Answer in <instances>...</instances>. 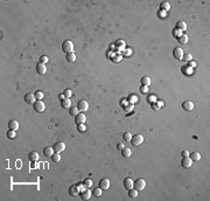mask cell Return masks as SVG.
<instances>
[{
    "label": "cell",
    "instance_id": "6da1fadb",
    "mask_svg": "<svg viewBox=\"0 0 210 201\" xmlns=\"http://www.w3.org/2000/svg\"><path fill=\"white\" fill-rule=\"evenodd\" d=\"M62 50H63L65 54L72 53V50H74V43H72L70 40H65V41L62 43Z\"/></svg>",
    "mask_w": 210,
    "mask_h": 201
},
{
    "label": "cell",
    "instance_id": "7a4b0ae2",
    "mask_svg": "<svg viewBox=\"0 0 210 201\" xmlns=\"http://www.w3.org/2000/svg\"><path fill=\"white\" fill-rule=\"evenodd\" d=\"M145 186H146V182H145V180L142 179V178H138L136 181L133 182V187L136 188L138 192H139V191H142V190H144Z\"/></svg>",
    "mask_w": 210,
    "mask_h": 201
},
{
    "label": "cell",
    "instance_id": "3957f363",
    "mask_svg": "<svg viewBox=\"0 0 210 201\" xmlns=\"http://www.w3.org/2000/svg\"><path fill=\"white\" fill-rule=\"evenodd\" d=\"M142 141H144V137L141 135H136L131 138V144L133 146H139L140 144H142Z\"/></svg>",
    "mask_w": 210,
    "mask_h": 201
},
{
    "label": "cell",
    "instance_id": "277c9868",
    "mask_svg": "<svg viewBox=\"0 0 210 201\" xmlns=\"http://www.w3.org/2000/svg\"><path fill=\"white\" fill-rule=\"evenodd\" d=\"M33 109L36 112H42L44 111V103L42 101H35L33 103Z\"/></svg>",
    "mask_w": 210,
    "mask_h": 201
},
{
    "label": "cell",
    "instance_id": "5b68a950",
    "mask_svg": "<svg viewBox=\"0 0 210 201\" xmlns=\"http://www.w3.org/2000/svg\"><path fill=\"white\" fill-rule=\"evenodd\" d=\"M64 149H65V144L63 143V141H57V143H55L54 145H52V150H54V152H62L64 151Z\"/></svg>",
    "mask_w": 210,
    "mask_h": 201
},
{
    "label": "cell",
    "instance_id": "8992f818",
    "mask_svg": "<svg viewBox=\"0 0 210 201\" xmlns=\"http://www.w3.org/2000/svg\"><path fill=\"white\" fill-rule=\"evenodd\" d=\"M85 119H86V117H85V115H84L83 112H80L78 115H76L75 116V123L76 124H84L85 123Z\"/></svg>",
    "mask_w": 210,
    "mask_h": 201
},
{
    "label": "cell",
    "instance_id": "52a82bcc",
    "mask_svg": "<svg viewBox=\"0 0 210 201\" xmlns=\"http://www.w3.org/2000/svg\"><path fill=\"white\" fill-rule=\"evenodd\" d=\"M98 185H99L98 187H100L102 190H109V187H110V180L108 178H103V179L99 180Z\"/></svg>",
    "mask_w": 210,
    "mask_h": 201
},
{
    "label": "cell",
    "instance_id": "ba28073f",
    "mask_svg": "<svg viewBox=\"0 0 210 201\" xmlns=\"http://www.w3.org/2000/svg\"><path fill=\"white\" fill-rule=\"evenodd\" d=\"M173 56H174L176 60H182V56H183V50L181 49L180 47L174 48L173 50Z\"/></svg>",
    "mask_w": 210,
    "mask_h": 201
},
{
    "label": "cell",
    "instance_id": "9c48e42d",
    "mask_svg": "<svg viewBox=\"0 0 210 201\" xmlns=\"http://www.w3.org/2000/svg\"><path fill=\"white\" fill-rule=\"evenodd\" d=\"M77 108H78V110L80 111H86L89 109V104H88L86 101L82 99V101H80V102L77 103Z\"/></svg>",
    "mask_w": 210,
    "mask_h": 201
},
{
    "label": "cell",
    "instance_id": "30bf717a",
    "mask_svg": "<svg viewBox=\"0 0 210 201\" xmlns=\"http://www.w3.org/2000/svg\"><path fill=\"white\" fill-rule=\"evenodd\" d=\"M68 193H69L70 195L75 196V195H77V194H80V188H78L77 185H71L69 187V190H68Z\"/></svg>",
    "mask_w": 210,
    "mask_h": 201
},
{
    "label": "cell",
    "instance_id": "8fae6325",
    "mask_svg": "<svg viewBox=\"0 0 210 201\" xmlns=\"http://www.w3.org/2000/svg\"><path fill=\"white\" fill-rule=\"evenodd\" d=\"M182 109L186 111H191L194 109V103L191 101H185L182 103Z\"/></svg>",
    "mask_w": 210,
    "mask_h": 201
},
{
    "label": "cell",
    "instance_id": "7c38bea8",
    "mask_svg": "<svg viewBox=\"0 0 210 201\" xmlns=\"http://www.w3.org/2000/svg\"><path fill=\"white\" fill-rule=\"evenodd\" d=\"M36 72L39 73V74H41V75L46 74V72H47L46 64H44V63H41V62H39V63L36 64Z\"/></svg>",
    "mask_w": 210,
    "mask_h": 201
},
{
    "label": "cell",
    "instance_id": "4fadbf2b",
    "mask_svg": "<svg viewBox=\"0 0 210 201\" xmlns=\"http://www.w3.org/2000/svg\"><path fill=\"white\" fill-rule=\"evenodd\" d=\"M181 166L185 168H189L191 166V159L189 157H183V159L181 160Z\"/></svg>",
    "mask_w": 210,
    "mask_h": 201
},
{
    "label": "cell",
    "instance_id": "5bb4252c",
    "mask_svg": "<svg viewBox=\"0 0 210 201\" xmlns=\"http://www.w3.org/2000/svg\"><path fill=\"white\" fill-rule=\"evenodd\" d=\"M133 182H134V181H133L131 178H125L124 182H123L124 188H126V190H131V188H133Z\"/></svg>",
    "mask_w": 210,
    "mask_h": 201
},
{
    "label": "cell",
    "instance_id": "9a60e30c",
    "mask_svg": "<svg viewBox=\"0 0 210 201\" xmlns=\"http://www.w3.org/2000/svg\"><path fill=\"white\" fill-rule=\"evenodd\" d=\"M80 196H81L82 200H89L90 196H91V192H90L89 190H83L80 193Z\"/></svg>",
    "mask_w": 210,
    "mask_h": 201
},
{
    "label": "cell",
    "instance_id": "2e32d148",
    "mask_svg": "<svg viewBox=\"0 0 210 201\" xmlns=\"http://www.w3.org/2000/svg\"><path fill=\"white\" fill-rule=\"evenodd\" d=\"M8 129L13 130V131H17L19 129V123H18L15 119H12V121L8 122Z\"/></svg>",
    "mask_w": 210,
    "mask_h": 201
},
{
    "label": "cell",
    "instance_id": "e0dca14e",
    "mask_svg": "<svg viewBox=\"0 0 210 201\" xmlns=\"http://www.w3.org/2000/svg\"><path fill=\"white\" fill-rule=\"evenodd\" d=\"M36 101L35 96H34V94H26L25 95V102L28 103V104H32V103H34Z\"/></svg>",
    "mask_w": 210,
    "mask_h": 201
},
{
    "label": "cell",
    "instance_id": "ac0fdd59",
    "mask_svg": "<svg viewBox=\"0 0 210 201\" xmlns=\"http://www.w3.org/2000/svg\"><path fill=\"white\" fill-rule=\"evenodd\" d=\"M61 107L63 109H70L71 108V101L69 98H64L61 101Z\"/></svg>",
    "mask_w": 210,
    "mask_h": 201
},
{
    "label": "cell",
    "instance_id": "d6986e66",
    "mask_svg": "<svg viewBox=\"0 0 210 201\" xmlns=\"http://www.w3.org/2000/svg\"><path fill=\"white\" fill-rule=\"evenodd\" d=\"M188 157L191 159V161H199L201 159V154L199 152H191V153H189Z\"/></svg>",
    "mask_w": 210,
    "mask_h": 201
},
{
    "label": "cell",
    "instance_id": "ffe728a7",
    "mask_svg": "<svg viewBox=\"0 0 210 201\" xmlns=\"http://www.w3.org/2000/svg\"><path fill=\"white\" fill-rule=\"evenodd\" d=\"M28 159L31 160V161H37L39 160V153L35 151H32L31 153L28 154Z\"/></svg>",
    "mask_w": 210,
    "mask_h": 201
},
{
    "label": "cell",
    "instance_id": "44dd1931",
    "mask_svg": "<svg viewBox=\"0 0 210 201\" xmlns=\"http://www.w3.org/2000/svg\"><path fill=\"white\" fill-rule=\"evenodd\" d=\"M122 58H123V56H122V54H120V53H114L113 55L111 56V60L113 61L114 63L120 62V61H122Z\"/></svg>",
    "mask_w": 210,
    "mask_h": 201
},
{
    "label": "cell",
    "instance_id": "7402d4cb",
    "mask_svg": "<svg viewBox=\"0 0 210 201\" xmlns=\"http://www.w3.org/2000/svg\"><path fill=\"white\" fill-rule=\"evenodd\" d=\"M52 153H54V150H52V146L51 147H44L43 149V154H44V157H51Z\"/></svg>",
    "mask_w": 210,
    "mask_h": 201
},
{
    "label": "cell",
    "instance_id": "603a6c76",
    "mask_svg": "<svg viewBox=\"0 0 210 201\" xmlns=\"http://www.w3.org/2000/svg\"><path fill=\"white\" fill-rule=\"evenodd\" d=\"M177 41H179L181 44H186L187 42H188V35H186V34H181V35L177 38Z\"/></svg>",
    "mask_w": 210,
    "mask_h": 201
},
{
    "label": "cell",
    "instance_id": "cb8c5ba5",
    "mask_svg": "<svg viewBox=\"0 0 210 201\" xmlns=\"http://www.w3.org/2000/svg\"><path fill=\"white\" fill-rule=\"evenodd\" d=\"M65 58H67V61H68V62L72 63V62H75V60H76V55H75L74 52H72V53H69V54H67Z\"/></svg>",
    "mask_w": 210,
    "mask_h": 201
},
{
    "label": "cell",
    "instance_id": "d4e9b609",
    "mask_svg": "<svg viewBox=\"0 0 210 201\" xmlns=\"http://www.w3.org/2000/svg\"><path fill=\"white\" fill-rule=\"evenodd\" d=\"M114 44H116V47L118 48L119 50H123L125 48V41L124 40H117Z\"/></svg>",
    "mask_w": 210,
    "mask_h": 201
},
{
    "label": "cell",
    "instance_id": "484cf974",
    "mask_svg": "<svg viewBox=\"0 0 210 201\" xmlns=\"http://www.w3.org/2000/svg\"><path fill=\"white\" fill-rule=\"evenodd\" d=\"M160 8H161V11H168L169 8H170V4L169 3H167V1H162V3L160 4Z\"/></svg>",
    "mask_w": 210,
    "mask_h": 201
},
{
    "label": "cell",
    "instance_id": "4316f807",
    "mask_svg": "<svg viewBox=\"0 0 210 201\" xmlns=\"http://www.w3.org/2000/svg\"><path fill=\"white\" fill-rule=\"evenodd\" d=\"M176 29L177 30H185L187 29V25H186L185 21H179L176 23Z\"/></svg>",
    "mask_w": 210,
    "mask_h": 201
},
{
    "label": "cell",
    "instance_id": "83f0119b",
    "mask_svg": "<svg viewBox=\"0 0 210 201\" xmlns=\"http://www.w3.org/2000/svg\"><path fill=\"white\" fill-rule=\"evenodd\" d=\"M151 82H152V81H151V78H149L148 76H144L142 78H141V86H147L148 87L149 84H151Z\"/></svg>",
    "mask_w": 210,
    "mask_h": 201
},
{
    "label": "cell",
    "instance_id": "f1b7e54d",
    "mask_svg": "<svg viewBox=\"0 0 210 201\" xmlns=\"http://www.w3.org/2000/svg\"><path fill=\"white\" fill-rule=\"evenodd\" d=\"M122 156L125 158H128L131 156V150L128 149V147H125L124 146V149L122 150Z\"/></svg>",
    "mask_w": 210,
    "mask_h": 201
},
{
    "label": "cell",
    "instance_id": "f546056e",
    "mask_svg": "<svg viewBox=\"0 0 210 201\" xmlns=\"http://www.w3.org/2000/svg\"><path fill=\"white\" fill-rule=\"evenodd\" d=\"M85 188H89V187H91L92 186V180L90 179V178H85V179L83 180V184H82Z\"/></svg>",
    "mask_w": 210,
    "mask_h": 201
},
{
    "label": "cell",
    "instance_id": "4dcf8cb0",
    "mask_svg": "<svg viewBox=\"0 0 210 201\" xmlns=\"http://www.w3.org/2000/svg\"><path fill=\"white\" fill-rule=\"evenodd\" d=\"M51 160L54 161V163H58V161L61 160V156H60V153H58V152H55V153H52V156H51Z\"/></svg>",
    "mask_w": 210,
    "mask_h": 201
},
{
    "label": "cell",
    "instance_id": "1f68e13d",
    "mask_svg": "<svg viewBox=\"0 0 210 201\" xmlns=\"http://www.w3.org/2000/svg\"><path fill=\"white\" fill-rule=\"evenodd\" d=\"M69 113L71 116H76V115H78V113H80V110H78L77 107H71L69 109Z\"/></svg>",
    "mask_w": 210,
    "mask_h": 201
},
{
    "label": "cell",
    "instance_id": "d6a6232c",
    "mask_svg": "<svg viewBox=\"0 0 210 201\" xmlns=\"http://www.w3.org/2000/svg\"><path fill=\"white\" fill-rule=\"evenodd\" d=\"M137 195H138V191L134 188H131V190H128V196L130 198H137Z\"/></svg>",
    "mask_w": 210,
    "mask_h": 201
},
{
    "label": "cell",
    "instance_id": "836d02e7",
    "mask_svg": "<svg viewBox=\"0 0 210 201\" xmlns=\"http://www.w3.org/2000/svg\"><path fill=\"white\" fill-rule=\"evenodd\" d=\"M102 191L103 190L100 187H96L94 191H92V194H94L95 196H100L102 195Z\"/></svg>",
    "mask_w": 210,
    "mask_h": 201
},
{
    "label": "cell",
    "instance_id": "e575fe53",
    "mask_svg": "<svg viewBox=\"0 0 210 201\" xmlns=\"http://www.w3.org/2000/svg\"><path fill=\"white\" fill-rule=\"evenodd\" d=\"M191 58H193V55L191 54H183V56H182V60L183 61H186V62H190L191 61Z\"/></svg>",
    "mask_w": 210,
    "mask_h": 201
},
{
    "label": "cell",
    "instance_id": "d590c367",
    "mask_svg": "<svg viewBox=\"0 0 210 201\" xmlns=\"http://www.w3.org/2000/svg\"><path fill=\"white\" fill-rule=\"evenodd\" d=\"M6 137L8 138V139H13V138L15 137V131H13V130H8L7 133H6Z\"/></svg>",
    "mask_w": 210,
    "mask_h": 201
},
{
    "label": "cell",
    "instance_id": "8d00e7d4",
    "mask_svg": "<svg viewBox=\"0 0 210 201\" xmlns=\"http://www.w3.org/2000/svg\"><path fill=\"white\" fill-rule=\"evenodd\" d=\"M123 138H124L125 141H131V138H132V136H131L130 132H124V133H123Z\"/></svg>",
    "mask_w": 210,
    "mask_h": 201
},
{
    "label": "cell",
    "instance_id": "74e56055",
    "mask_svg": "<svg viewBox=\"0 0 210 201\" xmlns=\"http://www.w3.org/2000/svg\"><path fill=\"white\" fill-rule=\"evenodd\" d=\"M34 96H35L36 101H41V99H42V97H43V94H42V92H41V91H40V90H37V91H35V94H34Z\"/></svg>",
    "mask_w": 210,
    "mask_h": 201
},
{
    "label": "cell",
    "instance_id": "f35d334b",
    "mask_svg": "<svg viewBox=\"0 0 210 201\" xmlns=\"http://www.w3.org/2000/svg\"><path fill=\"white\" fill-rule=\"evenodd\" d=\"M137 101H138V97H137L136 95H131L130 98H128V102H130L131 104H134Z\"/></svg>",
    "mask_w": 210,
    "mask_h": 201
},
{
    "label": "cell",
    "instance_id": "ab89813d",
    "mask_svg": "<svg viewBox=\"0 0 210 201\" xmlns=\"http://www.w3.org/2000/svg\"><path fill=\"white\" fill-rule=\"evenodd\" d=\"M124 110L125 111H133V110H134V109H133V104L128 103V104L124 105Z\"/></svg>",
    "mask_w": 210,
    "mask_h": 201
},
{
    "label": "cell",
    "instance_id": "60d3db41",
    "mask_svg": "<svg viewBox=\"0 0 210 201\" xmlns=\"http://www.w3.org/2000/svg\"><path fill=\"white\" fill-rule=\"evenodd\" d=\"M63 95L65 96V98H69V97L72 95V91L70 90V89H65V90L63 91Z\"/></svg>",
    "mask_w": 210,
    "mask_h": 201
},
{
    "label": "cell",
    "instance_id": "b9f144b4",
    "mask_svg": "<svg viewBox=\"0 0 210 201\" xmlns=\"http://www.w3.org/2000/svg\"><path fill=\"white\" fill-rule=\"evenodd\" d=\"M182 70L185 72V74L186 75H190L191 74V68L189 66H187V67H183L182 68Z\"/></svg>",
    "mask_w": 210,
    "mask_h": 201
},
{
    "label": "cell",
    "instance_id": "7bdbcfd3",
    "mask_svg": "<svg viewBox=\"0 0 210 201\" xmlns=\"http://www.w3.org/2000/svg\"><path fill=\"white\" fill-rule=\"evenodd\" d=\"M77 129H78V131H80V132H84V131L86 130V126L84 124H78L77 125Z\"/></svg>",
    "mask_w": 210,
    "mask_h": 201
},
{
    "label": "cell",
    "instance_id": "ee69618b",
    "mask_svg": "<svg viewBox=\"0 0 210 201\" xmlns=\"http://www.w3.org/2000/svg\"><path fill=\"white\" fill-rule=\"evenodd\" d=\"M39 62H41V63H47V62H48V57H47V56H46V55L40 56Z\"/></svg>",
    "mask_w": 210,
    "mask_h": 201
},
{
    "label": "cell",
    "instance_id": "f6af8a7d",
    "mask_svg": "<svg viewBox=\"0 0 210 201\" xmlns=\"http://www.w3.org/2000/svg\"><path fill=\"white\" fill-rule=\"evenodd\" d=\"M147 101H148L151 104H152V103H154L155 102V96H154V95H149V96L147 97Z\"/></svg>",
    "mask_w": 210,
    "mask_h": 201
},
{
    "label": "cell",
    "instance_id": "bcb514c9",
    "mask_svg": "<svg viewBox=\"0 0 210 201\" xmlns=\"http://www.w3.org/2000/svg\"><path fill=\"white\" fill-rule=\"evenodd\" d=\"M140 91L142 92V94H146L147 91H148V87H147V86H141Z\"/></svg>",
    "mask_w": 210,
    "mask_h": 201
},
{
    "label": "cell",
    "instance_id": "7dc6e473",
    "mask_svg": "<svg viewBox=\"0 0 210 201\" xmlns=\"http://www.w3.org/2000/svg\"><path fill=\"white\" fill-rule=\"evenodd\" d=\"M159 17L160 18H166V12L160 9V12H159Z\"/></svg>",
    "mask_w": 210,
    "mask_h": 201
},
{
    "label": "cell",
    "instance_id": "c3c4849f",
    "mask_svg": "<svg viewBox=\"0 0 210 201\" xmlns=\"http://www.w3.org/2000/svg\"><path fill=\"white\" fill-rule=\"evenodd\" d=\"M181 156H182V157H188V156H189V152L186 151V150H183V151L181 152Z\"/></svg>",
    "mask_w": 210,
    "mask_h": 201
},
{
    "label": "cell",
    "instance_id": "681fc988",
    "mask_svg": "<svg viewBox=\"0 0 210 201\" xmlns=\"http://www.w3.org/2000/svg\"><path fill=\"white\" fill-rule=\"evenodd\" d=\"M174 34H175V36H176V38H179V36L180 35H181V34H182V33H181V30H175V32H174Z\"/></svg>",
    "mask_w": 210,
    "mask_h": 201
},
{
    "label": "cell",
    "instance_id": "f907efd6",
    "mask_svg": "<svg viewBox=\"0 0 210 201\" xmlns=\"http://www.w3.org/2000/svg\"><path fill=\"white\" fill-rule=\"evenodd\" d=\"M117 149H118V150H120V151H122V150L124 149V145H123L122 143H119L118 145H117Z\"/></svg>",
    "mask_w": 210,
    "mask_h": 201
},
{
    "label": "cell",
    "instance_id": "816d5d0a",
    "mask_svg": "<svg viewBox=\"0 0 210 201\" xmlns=\"http://www.w3.org/2000/svg\"><path fill=\"white\" fill-rule=\"evenodd\" d=\"M152 108H153V109H154L155 111H158V110H159V105H158V104H154V103H152Z\"/></svg>",
    "mask_w": 210,
    "mask_h": 201
},
{
    "label": "cell",
    "instance_id": "f5cc1de1",
    "mask_svg": "<svg viewBox=\"0 0 210 201\" xmlns=\"http://www.w3.org/2000/svg\"><path fill=\"white\" fill-rule=\"evenodd\" d=\"M131 53H132V50H131V49H127L126 52H125V56H130Z\"/></svg>",
    "mask_w": 210,
    "mask_h": 201
},
{
    "label": "cell",
    "instance_id": "db71d44e",
    "mask_svg": "<svg viewBox=\"0 0 210 201\" xmlns=\"http://www.w3.org/2000/svg\"><path fill=\"white\" fill-rule=\"evenodd\" d=\"M64 98H65V96H64V95H63V94H61V95H58V99H60V101H62V99H64Z\"/></svg>",
    "mask_w": 210,
    "mask_h": 201
},
{
    "label": "cell",
    "instance_id": "11a10c76",
    "mask_svg": "<svg viewBox=\"0 0 210 201\" xmlns=\"http://www.w3.org/2000/svg\"><path fill=\"white\" fill-rule=\"evenodd\" d=\"M31 167H32V168H36V163H35V161H32Z\"/></svg>",
    "mask_w": 210,
    "mask_h": 201
},
{
    "label": "cell",
    "instance_id": "9f6ffc18",
    "mask_svg": "<svg viewBox=\"0 0 210 201\" xmlns=\"http://www.w3.org/2000/svg\"><path fill=\"white\" fill-rule=\"evenodd\" d=\"M189 63H190V67H195V66H196V63H195V62H194V61H190V62H189Z\"/></svg>",
    "mask_w": 210,
    "mask_h": 201
},
{
    "label": "cell",
    "instance_id": "6f0895ef",
    "mask_svg": "<svg viewBox=\"0 0 210 201\" xmlns=\"http://www.w3.org/2000/svg\"><path fill=\"white\" fill-rule=\"evenodd\" d=\"M156 104H158V105H159V107H161V105H162V102H158V103H156Z\"/></svg>",
    "mask_w": 210,
    "mask_h": 201
}]
</instances>
